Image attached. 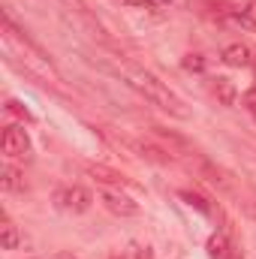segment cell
Listing matches in <instances>:
<instances>
[{
	"label": "cell",
	"instance_id": "cell-1",
	"mask_svg": "<svg viewBox=\"0 0 256 259\" xmlns=\"http://www.w3.org/2000/svg\"><path fill=\"white\" fill-rule=\"evenodd\" d=\"M127 84L130 88H136L151 106H157V109H163V112H169V115H175V118H187V109H184V103L157 78V75H151L148 69H139V66H127Z\"/></svg>",
	"mask_w": 256,
	"mask_h": 259
},
{
	"label": "cell",
	"instance_id": "cell-2",
	"mask_svg": "<svg viewBox=\"0 0 256 259\" xmlns=\"http://www.w3.org/2000/svg\"><path fill=\"white\" fill-rule=\"evenodd\" d=\"M0 145H3V154L12 157V160H24V157L30 154V136H27V130L18 127V124L3 127Z\"/></svg>",
	"mask_w": 256,
	"mask_h": 259
},
{
	"label": "cell",
	"instance_id": "cell-3",
	"mask_svg": "<svg viewBox=\"0 0 256 259\" xmlns=\"http://www.w3.org/2000/svg\"><path fill=\"white\" fill-rule=\"evenodd\" d=\"M100 202L112 211V214H118V217H136L139 214V202L127 196L121 187H103L100 190Z\"/></svg>",
	"mask_w": 256,
	"mask_h": 259
},
{
	"label": "cell",
	"instance_id": "cell-4",
	"mask_svg": "<svg viewBox=\"0 0 256 259\" xmlns=\"http://www.w3.org/2000/svg\"><path fill=\"white\" fill-rule=\"evenodd\" d=\"M58 205L64 208V211H72V214H84L91 205H94V193L88 190V187H81V184H72V187H64V190H58Z\"/></svg>",
	"mask_w": 256,
	"mask_h": 259
},
{
	"label": "cell",
	"instance_id": "cell-5",
	"mask_svg": "<svg viewBox=\"0 0 256 259\" xmlns=\"http://www.w3.org/2000/svg\"><path fill=\"white\" fill-rule=\"evenodd\" d=\"M84 169H88V175H91L97 184H103V187H124V184H127V178H124L121 172L109 169V166H97V163H88Z\"/></svg>",
	"mask_w": 256,
	"mask_h": 259
},
{
	"label": "cell",
	"instance_id": "cell-6",
	"mask_svg": "<svg viewBox=\"0 0 256 259\" xmlns=\"http://www.w3.org/2000/svg\"><path fill=\"white\" fill-rule=\"evenodd\" d=\"M211 94H214V97H217V103H220V106H226V109L238 103V91H235V84H232L226 75H217V78L211 81Z\"/></svg>",
	"mask_w": 256,
	"mask_h": 259
},
{
	"label": "cell",
	"instance_id": "cell-7",
	"mask_svg": "<svg viewBox=\"0 0 256 259\" xmlns=\"http://www.w3.org/2000/svg\"><path fill=\"white\" fill-rule=\"evenodd\" d=\"M0 187L6 193H24V175L12 163H3L0 166Z\"/></svg>",
	"mask_w": 256,
	"mask_h": 259
},
{
	"label": "cell",
	"instance_id": "cell-8",
	"mask_svg": "<svg viewBox=\"0 0 256 259\" xmlns=\"http://www.w3.org/2000/svg\"><path fill=\"white\" fill-rule=\"evenodd\" d=\"M208 256L211 259H238L235 250H232V244H229V238L223 232H214L208 238Z\"/></svg>",
	"mask_w": 256,
	"mask_h": 259
},
{
	"label": "cell",
	"instance_id": "cell-9",
	"mask_svg": "<svg viewBox=\"0 0 256 259\" xmlns=\"http://www.w3.org/2000/svg\"><path fill=\"white\" fill-rule=\"evenodd\" d=\"M223 64L226 66H247L250 64V49L244 46V42H232V46H226L223 49Z\"/></svg>",
	"mask_w": 256,
	"mask_h": 259
},
{
	"label": "cell",
	"instance_id": "cell-10",
	"mask_svg": "<svg viewBox=\"0 0 256 259\" xmlns=\"http://www.w3.org/2000/svg\"><path fill=\"white\" fill-rule=\"evenodd\" d=\"M0 241H3V250H15V247L21 244V232H18V226H15L9 217H3V226H0Z\"/></svg>",
	"mask_w": 256,
	"mask_h": 259
},
{
	"label": "cell",
	"instance_id": "cell-11",
	"mask_svg": "<svg viewBox=\"0 0 256 259\" xmlns=\"http://www.w3.org/2000/svg\"><path fill=\"white\" fill-rule=\"evenodd\" d=\"M181 66H184L187 72H205V58H202V55H187V58L181 61Z\"/></svg>",
	"mask_w": 256,
	"mask_h": 259
},
{
	"label": "cell",
	"instance_id": "cell-12",
	"mask_svg": "<svg viewBox=\"0 0 256 259\" xmlns=\"http://www.w3.org/2000/svg\"><path fill=\"white\" fill-rule=\"evenodd\" d=\"M241 106H244V112H247V115L256 121V88L244 91V97H241Z\"/></svg>",
	"mask_w": 256,
	"mask_h": 259
},
{
	"label": "cell",
	"instance_id": "cell-13",
	"mask_svg": "<svg viewBox=\"0 0 256 259\" xmlns=\"http://www.w3.org/2000/svg\"><path fill=\"white\" fill-rule=\"evenodd\" d=\"M6 112H9V115H15V118H21V121H33V118H30V112H27L18 100H9V103H6Z\"/></svg>",
	"mask_w": 256,
	"mask_h": 259
},
{
	"label": "cell",
	"instance_id": "cell-14",
	"mask_svg": "<svg viewBox=\"0 0 256 259\" xmlns=\"http://www.w3.org/2000/svg\"><path fill=\"white\" fill-rule=\"evenodd\" d=\"M127 259H151V253H148V247H142V244H130Z\"/></svg>",
	"mask_w": 256,
	"mask_h": 259
},
{
	"label": "cell",
	"instance_id": "cell-15",
	"mask_svg": "<svg viewBox=\"0 0 256 259\" xmlns=\"http://www.w3.org/2000/svg\"><path fill=\"white\" fill-rule=\"evenodd\" d=\"M184 196V199H187V202H190V205H196V208H199V211H202V214H211V211H208V205H205V199H202V196H193V193H181Z\"/></svg>",
	"mask_w": 256,
	"mask_h": 259
},
{
	"label": "cell",
	"instance_id": "cell-16",
	"mask_svg": "<svg viewBox=\"0 0 256 259\" xmlns=\"http://www.w3.org/2000/svg\"><path fill=\"white\" fill-rule=\"evenodd\" d=\"M121 3H127V6H145V9H151V0H121Z\"/></svg>",
	"mask_w": 256,
	"mask_h": 259
},
{
	"label": "cell",
	"instance_id": "cell-17",
	"mask_svg": "<svg viewBox=\"0 0 256 259\" xmlns=\"http://www.w3.org/2000/svg\"><path fill=\"white\" fill-rule=\"evenodd\" d=\"M52 259H75V256H72V253H55Z\"/></svg>",
	"mask_w": 256,
	"mask_h": 259
},
{
	"label": "cell",
	"instance_id": "cell-18",
	"mask_svg": "<svg viewBox=\"0 0 256 259\" xmlns=\"http://www.w3.org/2000/svg\"><path fill=\"white\" fill-rule=\"evenodd\" d=\"M112 259H121V256H112ZM124 259H127V256H124Z\"/></svg>",
	"mask_w": 256,
	"mask_h": 259
},
{
	"label": "cell",
	"instance_id": "cell-19",
	"mask_svg": "<svg viewBox=\"0 0 256 259\" xmlns=\"http://www.w3.org/2000/svg\"><path fill=\"white\" fill-rule=\"evenodd\" d=\"M163 3H169V0H163Z\"/></svg>",
	"mask_w": 256,
	"mask_h": 259
}]
</instances>
